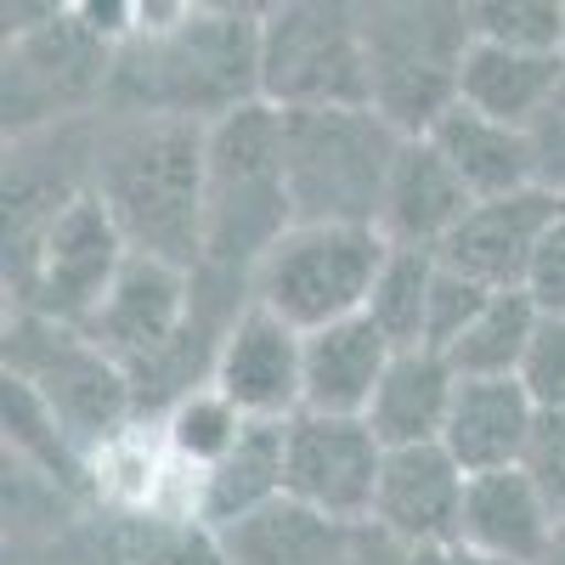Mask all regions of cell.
I'll return each instance as SVG.
<instances>
[{
	"label": "cell",
	"mask_w": 565,
	"mask_h": 565,
	"mask_svg": "<svg viewBox=\"0 0 565 565\" xmlns=\"http://www.w3.org/2000/svg\"><path fill=\"white\" fill-rule=\"evenodd\" d=\"M108 103L119 114L215 125L260 103V12L181 7L170 23H136L119 40Z\"/></svg>",
	"instance_id": "obj_1"
},
{
	"label": "cell",
	"mask_w": 565,
	"mask_h": 565,
	"mask_svg": "<svg viewBox=\"0 0 565 565\" xmlns=\"http://www.w3.org/2000/svg\"><path fill=\"white\" fill-rule=\"evenodd\" d=\"M204 130L193 119L114 114L90 153V193L125 232L130 255L181 271L204 266Z\"/></svg>",
	"instance_id": "obj_2"
},
{
	"label": "cell",
	"mask_w": 565,
	"mask_h": 565,
	"mask_svg": "<svg viewBox=\"0 0 565 565\" xmlns=\"http://www.w3.org/2000/svg\"><path fill=\"white\" fill-rule=\"evenodd\" d=\"M295 226L282 175V114L249 103L204 130V266L199 277H255Z\"/></svg>",
	"instance_id": "obj_3"
},
{
	"label": "cell",
	"mask_w": 565,
	"mask_h": 565,
	"mask_svg": "<svg viewBox=\"0 0 565 565\" xmlns=\"http://www.w3.org/2000/svg\"><path fill=\"white\" fill-rule=\"evenodd\" d=\"M402 130L373 108L282 114V175L295 226H380Z\"/></svg>",
	"instance_id": "obj_4"
},
{
	"label": "cell",
	"mask_w": 565,
	"mask_h": 565,
	"mask_svg": "<svg viewBox=\"0 0 565 565\" xmlns=\"http://www.w3.org/2000/svg\"><path fill=\"white\" fill-rule=\"evenodd\" d=\"M373 114L402 136H430L447 108H458L463 57L476 45L469 7L402 0V7H356Z\"/></svg>",
	"instance_id": "obj_5"
},
{
	"label": "cell",
	"mask_w": 565,
	"mask_h": 565,
	"mask_svg": "<svg viewBox=\"0 0 565 565\" xmlns=\"http://www.w3.org/2000/svg\"><path fill=\"white\" fill-rule=\"evenodd\" d=\"M391 244L380 226H289L249 277V300L295 334H322L367 311Z\"/></svg>",
	"instance_id": "obj_6"
},
{
	"label": "cell",
	"mask_w": 565,
	"mask_h": 565,
	"mask_svg": "<svg viewBox=\"0 0 565 565\" xmlns=\"http://www.w3.org/2000/svg\"><path fill=\"white\" fill-rule=\"evenodd\" d=\"M260 103L277 114L373 108L356 7L289 0L260 12Z\"/></svg>",
	"instance_id": "obj_7"
},
{
	"label": "cell",
	"mask_w": 565,
	"mask_h": 565,
	"mask_svg": "<svg viewBox=\"0 0 565 565\" xmlns=\"http://www.w3.org/2000/svg\"><path fill=\"white\" fill-rule=\"evenodd\" d=\"M7 380H23L68 441H103L136 413L130 373L85 328L40 311H18L7 322Z\"/></svg>",
	"instance_id": "obj_8"
},
{
	"label": "cell",
	"mask_w": 565,
	"mask_h": 565,
	"mask_svg": "<svg viewBox=\"0 0 565 565\" xmlns=\"http://www.w3.org/2000/svg\"><path fill=\"white\" fill-rule=\"evenodd\" d=\"M79 18L85 12H45V23H18L7 52V125L23 136L74 119L90 97L108 103L119 45Z\"/></svg>",
	"instance_id": "obj_9"
},
{
	"label": "cell",
	"mask_w": 565,
	"mask_h": 565,
	"mask_svg": "<svg viewBox=\"0 0 565 565\" xmlns=\"http://www.w3.org/2000/svg\"><path fill=\"white\" fill-rule=\"evenodd\" d=\"M125 260H130V244L114 226L108 204L97 193H79L40 232L29 266L12 282L23 295V311H40V317L68 322V328H90V317L114 295Z\"/></svg>",
	"instance_id": "obj_10"
},
{
	"label": "cell",
	"mask_w": 565,
	"mask_h": 565,
	"mask_svg": "<svg viewBox=\"0 0 565 565\" xmlns=\"http://www.w3.org/2000/svg\"><path fill=\"white\" fill-rule=\"evenodd\" d=\"M385 476V447L367 430V418H289V458H282V492L295 503L328 514L351 532L373 521V498Z\"/></svg>",
	"instance_id": "obj_11"
},
{
	"label": "cell",
	"mask_w": 565,
	"mask_h": 565,
	"mask_svg": "<svg viewBox=\"0 0 565 565\" xmlns=\"http://www.w3.org/2000/svg\"><path fill=\"white\" fill-rule=\"evenodd\" d=\"M210 385L249 424H289L306 407V334H295L266 306L244 300V311L215 345Z\"/></svg>",
	"instance_id": "obj_12"
},
{
	"label": "cell",
	"mask_w": 565,
	"mask_h": 565,
	"mask_svg": "<svg viewBox=\"0 0 565 565\" xmlns=\"http://www.w3.org/2000/svg\"><path fill=\"white\" fill-rule=\"evenodd\" d=\"M463 487H469V476L452 463V452L441 441L385 452V476H380V498H373L367 526L407 548H458Z\"/></svg>",
	"instance_id": "obj_13"
},
{
	"label": "cell",
	"mask_w": 565,
	"mask_h": 565,
	"mask_svg": "<svg viewBox=\"0 0 565 565\" xmlns=\"http://www.w3.org/2000/svg\"><path fill=\"white\" fill-rule=\"evenodd\" d=\"M565 210V199L543 193H514V199H492V204H476L463 215V226L436 249L441 266L463 271L469 282L503 295V289H526L532 277V260L543 249V232L554 226V215Z\"/></svg>",
	"instance_id": "obj_14"
},
{
	"label": "cell",
	"mask_w": 565,
	"mask_h": 565,
	"mask_svg": "<svg viewBox=\"0 0 565 565\" xmlns=\"http://www.w3.org/2000/svg\"><path fill=\"white\" fill-rule=\"evenodd\" d=\"M559 537V521L548 498L526 469H492V476H469L463 487V526L458 548L481 559H514V565H548Z\"/></svg>",
	"instance_id": "obj_15"
},
{
	"label": "cell",
	"mask_w": 565,
	"mask_h": 565,
	"mask_svg": "<svg viewBox=\"0 0 565 565\" xmlns=\"http://www.w3.org/2000/svg\"><path fill=\"white\" fill-rule=\"evenodd\" d=\"M537 418H543V407L532 402V391L521 380H458L441 447L452 452L463 476L521 469L526 447L537 436Z\"/></svg>",
	"instance_id": "obj_16"
},
{
	"label": "cell",
	"mask_w": 565,
	"mask_h": 565,
	"mask_svg": "<svg viewBox=\"0 0 565 565\" xmlns=\"http://www.w3.org/2000/svg\"><path fill=\"white\" fill-rule=\"evenodd\" d=\"M476 210L469 186L458 181V170L441 159V148L430 136H407L391 186H385V210H380V232L396 249H441L452 232L463 226V215Z\"/></svg>",
	"instance_id": "obj_17"
},
{
	"label": "cell",
	"mask_w": 565,
	"mask_h": 565,
	"mask_svg": "<svg viewBox=\"0 0 565 565\" xmlns=\"http://www.w3.org/2000/svg\"><path fill=\"white\" fill-rule=\"evenodd\" d=\"M396 351L367 317L334 322L322 334H306V407L322 418H367Z\"/></svg>",
	"instance_id": "obj_18"
},
{
	"label": "cell",
	"mask_w": 565,
	"mask_h": 565,
	"mask_svg": "<svg viewBox=\"0 0 565 565\" xmlns=\"http://www.w3.org/2000/svg\"><path fill=\"white\" fill-rule=\"evenodd\" d=\"M215 543H221L226 565H351L356 532L282 492L277 503L221 526Z\"/></svg>",
	"instance_id": "obj_19"
},
{
	"label": "cell",
	"mask_w": 565,
	"mask_h": 565,
	"mask_svg": "<svg viewBox=\"0 0 565 565\" xmlns=\"http://www.w3.org/2000/svg\"><path fill=\"white\" fill-rule=\"evenodd\" d=\"M430 141L441 148V159L458 170V181L469 186L476 204H492V199H514V193H532L537 186V170H532V141L526 130L514 125H498L476 108H447L430 130Z\"/></svg>",
	"instance_id": "obj_20"
},
{
	"label": "cell",
	"mask_w": 565,
	"mask_h": 565,
	"mask_svg": "<svg viewBox=\"0 0 565 565\" xmlns=\"http://www.w3.org/2000/svg\"><path fill=\"white\" fill-rule=\"evenodd\" d=\"M452 391H458V373L441 351H396L380 396L367 407V430L380 436L385 452L436 447L452 413Z\"/></svg>",
	"instance_id": "obj_21"
},
{
	"label": "cell",
	"mask_w": 565,
	"mask_h": 565,
	"mask_svg": "<svg viewBox=\"0 0 565 565\" xmlns=\"http://www.w3.org/2000/svg\"><path fill=\"white\" fill-rule=\"evenodd\" d=\"M565 74V57H537V52H503V45L476 40L463 57V79H458V103L476 108L498 125L526 130L543 103L554 97V85Z\"/></svg>",
	"instance_id": "obj_22"
},
{
	"label": "cell",
	"mask_w": 565,
	"mask_h": 565,
	"mask_svg": "<svg viewBox=\"0 0 565 565\" xmlns=\"http://www.w3.org/2000/svg\"><path fill=\"white\" fill-rule=\"evenodd\" d=\"M282 458H289V424H249L244 441L232 447L215 469H204L199 487V521L210 532L244 521L282 498Z\"/></svg>",
	"instance_id": "obj_23"
},
{
	"label": "cell",
	"mask_w": 565,
	"mask_h": 565,
	"mask_svg": "<svg viewBox=\"0 0 565 565\" xmlns=\"http://www.w3.org/2000/svg\"><path fill=\"white\" fill-rule=\"evenodd\" d=\"M537 300L526 289H503L487 300V311L463 328V340L447 351L458 380H521V362L532 351V334H537Z\"/></svg>",
	"instance_id": "obj_24"
},
{
	"label": "cell",
	"mask_w": 565,
	"mask_h": 565,
	"mask_svg": "<svg viewBox=\"0 0 565 565\" xmlns=\"http://www.w3.org/2000/svg\"><path fill=\"white\" fill-rule=\"evenodd\" d=\"M436 249H396L385 255L380 277L367 295V322L391 340V351H424V328H430V289H436Z\"/></svg>",
	"instance_id": "obj_25"
},
{
	"label": "cell",
	"mask_w": 565,
	"mask_h": 565,
	"mask_svg": "<svg viewBox=\"0 0 565 565\" xmlns=\"http://www.w3.org/2000/svg\"><path fill=\"white\" fill-rule=\"evenodd\" d=\"M244 430H249V418L232 407L210 380H204L193 396H181V402L170 407V418H164V436H170L175 458H186L193 469H215L232 447L244 441Z\"/></svg>",
	"instance_id": "obj_26"
},
{
	"label": "cell",
	"mask_w": 565,
	"mask_h": 565,
	"mask_svg": "<svg viewBox=\"0 0 565 565\" xmlns=\"http://www.w3.org/2000/svg\"><path fill=\"white\" fill-rule=\"evenodd\" d=\"M469 29L503 52L565 57V0H469Z\"/></svg>",
	"instance_id": "obj_27"
},
{
	"label": "cell",
	"mask_w": 565,
	"mask_h": 565,
	"mask_svg": "<svg viewBox=\"0 0 565 565\" xmlns=\"http://www.w3.org/2000/svg\"><path fill=\"white\" fill-rule=\"evenodd\" d=\"M436 260H441V255H436ZM487 300H492V289L469 282V277L452 271V266H441V271H436V289H430V328H424V351H441V356H447V351L463 340V328L487 311Z\"/></svg>",
	"instance_id": "obj_28"
},
{
	"label": "cell",
	"mask_w": 565,
	"mask_h": 565,
	"mask_svg": "<svg viewBox=\"0 0 565 565\" xmlns=\"http://www.w3.org/2000/svg\"><path fill=\"white\" fill-rule=\"evenodd\" d=\"M521 385L532 391V402L543 413H565V317L543 311L537 334H532V351L521 362Z\"/></svg>",
	"instance_id": "obj_29"
},
{
	"label": "cell",
	"mask_w": 565,
	"mask_h": 565,
	"mask_svg": "<svg viewBox=\"0 0 565 565\" xmlns=\"http://www.w3.org/2000/svg\"><path fill=\"white\" fill-rule=\"evenodd\" d=\"M526 141H532V170H537V186L554 199H565V74L554 85V97L543 103V114L526 125Z\"/></svg>",
	"instance_id": "obj_30"
},
{
	"label": "cell",
	"mask_w": 565,
	"mask_h": 565,
	"mask_svg": "<svg viewBox=\"0 0 565 565\" xmlns=\"http://www.w3.org/2000/svg\"><path fill=\"white\" fill-rule=\"evenodd\" d=\"M148 565H226L215 532L204 521H181V526H148L136 537Z\"/></svg>",
	"instance_id": "obj_31"
},
{
	"label": "cell",
	"mask_w": 565,
	"mask_h": 565,
	"mask_svg": "<svg viewBox=\"0 0 565 565\" xmlns=\"http://www.w3.org/2000/svg\"><path fill=\"white\" fill-rule=\"evenodd\" d=\"M521 469L537 481V492H543L548 509H554V521L565 526V413H543V418H537V436H532Z\"/></svg>",
	"instance_id": "obj_32"
},
{
	"label": "cell",
	"mask_w": 565,
	"mask_h": 565,
	"mask_svg": "<svg viewBox=\"0 0 565 565\" xmlns=\"http://www.w3.org/2000/svg\"><path fill=\"white\" fill-rule=\"evenodd\" d=\"M526 295L537 300V311L565 317V210H559L554 226L543 232V249H537V260H532Z\"/></svg>",
	"instance_id": "obj_33"
},
{
	"label": "cell",
	"mask_w": 565,
	"mask_h": 565,
	"mask_svg": "<svg viewBox=\"0 0 565 565\" xmlns=\"http://www.w3.org/2000/svg\"><path fill=\"white\" fill-rule=\"evenodd\" d=\"M452 565H514V559H481V554H463V548H458Z\"/></svg>",
	"instance_id": "obj_34"
},
{
	"label": "cell",
	"mask_w": 565,
	"mask_h": 565,
	"mask_svg": "<svg viewBox=\"0 0 565 565\" xmlns=\"http://www.w3.org/2000/svg\"><path fill=\"white\" fill-rule=\"evenodd\" d=\"M548 565H565V526H559V537H554V554H548Z\"/></svg>",
	"instance_id": "obj_35"
}]
</instances>
